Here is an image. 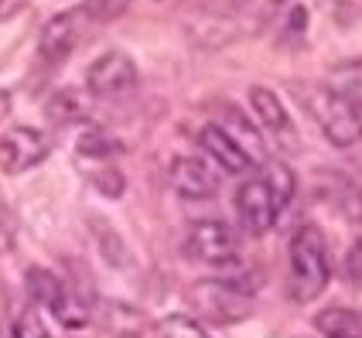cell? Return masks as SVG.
<instances>
[{
	"instance_id": "1",
	"label": "cell",
	"mask_w": 362,
	"mask_h": 338,
	"mask_svg": "<svg viewBox=\"0 0 362 338\" xmlns=\"http://www.w3.org/2000/svg\"><path fill=\"white\" fill-rule=\"evenodd\" d=\"M332 260L318 226H301L291 239V298L298 304H308L328 287Z\"/></svg>"
},
{
	"instance_id": "2",
	"label": "cell",
	"mask_w": 362,
	"mask_h": 338,
	"mask_svg": "<svg viewBox=\"0 0 362 338\" xmlns=\"http://www.w3.org/2000/svg\"><path fill=\"white\" fill-rule=\"evenodd\" d=\"M304 106L335 147H352L362 140V106L335 86H315L304 93Z\"/></svg>"
},
{
	"instance_id": "3",
	"label": "cell",
	"mask_w": 362,
	"mask_h": 338,
	"mask_svg": "<svg viewBox=\"0 0 362 338\" xmlns=\"http://www.w3.org/2000/svg\"><path fill=\"white\" fill-rule=\"evenodd\" d=\"M28 294H31V301L38 308L52 311L62 328H69V332H82L93 321V308H86V301L79 294H72L65 287V280H59L45 267H31L28 270Z\"/></svg>"
},
{
	"instance_id": "4",
	"label": "cell",
	"mask_w": 362,
	"mask_h": 338,
	"mask_svg": "<svg viewBox=\"0 0 362 338\" xmlns=\"http://www.w3.org/2000/svg\"><path fill=\"white\" fill-rule=\"evenodd\" d=\"M188 298L199 308V315H205L216 325H236V321L250 318V311H253L250 291H243V284H236L233 277L199 280V284H192Z\"/></svg>"
},
{
	"instance_id": "5",
	"label": "cell",
	"mask_w": 362,
	"mask_h": 338,
	"mask_svg": "<svg viewBox=\"0 0 362 338\" xmlns=\"http://www.w3.org/2000/svg\"><path fill=\"white\" fill-rule=\"evenodd\" d=\"M185 253L195 263L229 267L240 260V236L233 233V226H226L219 219H199L192 222V229L185 236Z\"/></svg>"
},
{
	"instance_id": "6",
	"label": "cell",
	"mask_w": 362,
	"mask_h": 338,
	"mask_svg": "<svg viewBox=\"0 0 362 338\" xmlns=\"http://www.w3.org/2000/svg\"><path fill=\"white\" fill-rule=\"evenodd\" d=\"M137 62L130 59L127 52H103L100 59L86 69V89L93 96H127L130 89H137Z\"/></svg>"
},
{
	"instance_id": "7",
	"label": "cell",
	"mask_w": 362,
	"mask_h": 338,
	"mask_svg": "<svg viewBox=\"0 0 362 338\" xmlns=\"http://www.w3.org/2000/svg\"><path fill=\"white\" fill-rule=\"evenodd\" d=\"M52 154V140L41 134L38 127H11L0 137V168L7 175H21L38 168L41 161Z\"/></svg>"
},
{
	"instance_id": "8",
	"label": "cell",
	"mask_w": 362,
	"mask_h": 338,
	"mask_svg": "<svg viewBox=\"0 0 362 338\" xmlns=\"http://www.w3.org/2000/svg\"><path fill=\"white\" fill-rule=\"evenodd\" d=\"M236 212H240V226L250 236H263L274 229V222L281 216L277 199L270 192L267 178H246L236 192Z\"/></svg>"
},
{
	"instance_id": "9",
	"label": "cell",
	"mask_w": 362,
	"mask_h": 338,
	"mask_svg": "<svg viewBox=\"0 0 362 338\" xmlns=\"http://www.w3.org/2000/svg\"><path fill=\"white\" fill-rule=\"evenodd\" d=\"M82 24L76 11H62L41 28L38 35V59L45 69H59L69 62V55L79 48Z\"/></svg>"
},
{
	"instance_id": "10",
	"label": "cell",
	"mask_w": 362,
	"mask_h": 338,
	"mask_svg": "<svg viewBox=\"0 0 362 338\" xmlns=\"http://www.w3.org/2000/svg\"><path fill=\"white\" fill-rule=\"evenodd\" d=\"M250 106H253V113H257V123L281 144L284 151H298V130H294V123H291L281 96H277L274 89L253 86V89H250Z\"/></svg>"
},
{
	"instance_id": "11",
	"label": "cell",
	"mask_w": 362,
	"mask_h": 338,
	"mask_svg": "<svg viewBox=\"0 0 362 338\" xmlns=\"http://www.w3.org/2000/svg\"><path fill=\"white\" fill-rule=\"evenodd\" d=\"M199 147L209 154V161H212L219 171H226V175H250V171L257 168V164H253V158H250L240 144H236V140L222 130L219 123L202 127Z\"/></svg>"
},
{
	"instance_id": "12",
	"label": "cell",
	"mask_w": 362,
	"mask_h": 338,
	"mask_svg": "<svg viewBox=\"0 0 362 338\" xmlns=\"http://www.w3.org/2000/svg\"><path fill=\"white\" fill-rule=\"evenodd\" d=\"M168 178H171V188L178 192L181 199H188V202H205V199H212V195L219 192V178H216V171H212L205 161H199V158L171 161Z\"/></svg>"
},
{
	"instance_id": "13",
	"label": "cell",
	"mask_w": 362,
	"mask_h": 338,
	"mask_svg": "<svg viewBox=\"0 0 362 338\" xmlns=\"http://www.w3.org/2000/svg\"><path fill=\"white\" fill-rule=\"evenodd\" d=\"M93 321L113 338H144L147 328H151V321H147V315H144L141 308H134L127 301H113V298L96 301Z\"/></svg>"
},
{
	"instance_id": "14",
	"label": "cell",
	"mask_w": 362,
	"mask_h": 338,
	"mask_svg": "<svg viewBox=\"0 0 362 338\" xmlns=\"http://www.w3.org/2000/svg\"><path fill=\"white\" fill-rule=\"evenodd\" d=\"M315 328L325 338H362V311L352 308H325L315 315Z\"/></svg>"
},
{
	"instance_id": "15",
	"label": "cell",
	"mask_w": 362,
	"mask_h": 338,
	"mask_svg": "<svg viewBox=\"0 0 362 338\" xmlns=\"http://www.w3.org/2000/svg\"><path fill=\"white\" fill-rule=\"evenodd\" d=\"M222 113H226V120L219 123L222 130H226V134H229V137L236 140L243 151L253 158V164H263V137H260V130L243 117L240 110H233V106H226Z\"/></svg>"
},
{
	"instance_id": "16",
	"label": "cell",
	"mask_w": 362,
	"mask_h": 338,
	"mask_svg": "<svg viewBox=\"0 0 362 338\" xmlns=\"http://www.w3.org/2000/svg\"><path fill=\"white\" fill-rule=\"evenodd\" d=\"M325 199L335 205V212H342L345 219L362 222V188H356L349 178H332L325 188Z\"/></svg>"
},
{
	"instance_id": "17",
	"label": "cell",
	"mask_w": 362,
	"mask_h": 338,
	"mask_svg": "<svg viewBox=\"0 0 362 338\" xmlns=\"http://www.w3.org/2000/svg\"><path fill=\"white\" fill-rule=\"evenodd\" d=\"M86 164V178L100 188L106 199H120L123 195V175L113 168V161H82Z\"/></svg>"
},
{
	"instance_id": "18",
	"label": "cell",
	"mask_w": 362,
	"mask_h": 338,
	"mask_svg": "<svg viewBox=\"0 0 362 338\" xmlns=\"http://www.w3.org/2000/svg\"><path fill=\"white\" fill-rule=\"evenodd\" d=\"M48 117L55 120V123H76V120H82L86 117V106H82L79 93H69V89L55 93L48 100Z\"/></svg>"
},
{
	"instance_id": "19",
	"label": "cell",
	"mask_w": 362,
	"mask_h": 338,
	"mask_svg": "<svg viewBox=\"0 0 362 338\" xmlns=\"http://www.w3.org/2000/svg\"><path fill=\"white\" fill-rule=\"evenodd\" d=\"M328 86H335L339 93H345V96H362V59L359 62H345V65H339L335 72H332V82Z\"/></svg>"
},
{
	"instance_id": "20",
	"label": "cell",
	"mask_w": 362,
	"mask_h": 338,
	"mask_svg": "<svg viewBox=\"0 0 362 338\" xmlns=\"http://www.w3.org/2000/svg\"><path fill=\"white\" fill-rule=\"evenodd\" d=\"M161 338H209L195 318L188 315H168L161 321Z\"/></svg>"
},
{
	"instance_id": "21",
	"label": "cell",
	"mask_w": 362,
	"mask_h": 338,
	"mask_svg": "<svg viewBox=\"0 0 362 338\" xmlns=\"http://www.w3.org/2000/svg\"><path fill=\"white\" fill-rule=\"evenodd\" d=\"M11 332H14V338H52L38 315V308H24L18 318L11 321Z\"/></svg>"
},
{
	"instance_id": "22",
	"label": "cell",
	"mask_w": 362,
	"mask_h": 338,
	"mask_svg": "<svg viewBox=\"0 0 362 338\" xmlns=\"http://www.w3.org/2000/svg\"><path fill=\"white\" fill-rule=\"evenodd\" d=\"M267 185H270V192H274V199H277V209H284L287 202L294 199V175H291L284 164H274V168H270Z\"/></svg>"
},
{
	"instance_id": "23",
	"label": "cell",
	"mask_w": 362,
	"mask_h": 338,
	"mask_svg": "<svg viewBox=\"0 0 362 338\" xmlns=\"http://www.w3.org/2000/svg\"><path fill=\"white\" fill-rule=\"evenodd\" d=\"M130 4H134V0H86L82 14L93 18V21H117L127 14Z\"/></svg>"
},
{
	"instance_id": "24",
	"label": "cell",
	"mask_w": 362,
	"mask_h": 338,
	"mask_svg": "<svg viewBox=\"0 0 362 338\" xmlns=\"http://www.w3.org/2000/svg\"><path fill=\"white\" fill-rule=\"evenodd\" d=\"M14 243H18V216L7 205H0V257H7Z\"/></svg>"
},
{
	"instance_id": "25",
	"label": "cell",
	"mask_w": 362,
	"mask_h": 338,
	"mask_svg": "<svg viewBox=\"0 0 362 338\" xmlns=\"http://www.w3.org/2000/svg\"><path fill=\"white\" fill-rule=\"evenodd\" d=\"M345 274H349V280L362 291V239L349 250V257H345Z\"/></svg>"
},
{
	"instance_id": "26",
	"label": "cell",
	"mask_w": 362,
	"mask_h": 338,
	"mask_svg": "<svg viewBox=\"0 0 362 338\" xmlns=\"http://www.w3.org/2000/svg\"><path fill=\"white\" fill-rule=\"evenodd\" d=\"M31 7V0H0V24L4 21H14L18 14H24Z\"/></svg>"
},
{
	"instance_id": "27",
	"label": "cell",
	"mask_w": 362,
	"mask_h": 338,
	"mask_svg": "<svg viewBox=\"0 0 362 338\" xmlns=\"http://www.w3.org/2000/svg\"><path fill=\"white\" fill-rule=\"evenodd\" d=\"M11 117V93L7 89H0V120Z\"/></svg>"
},
{
	"instance_id": "28",
	"label": "cell",
	"mask_w": 362,
	"mask_h": 338,
	"mask_svg": "<svg viewBox=\"0 0 362 338\" xmlns=\"http://www.w3.org/2000/svg\"><path fill=\"white\" fill-rule=\"evenodd\" d=\"M0 338H14V332H11V325H7V321H0Z\"/></svg>"
},
{
	"instance_id": "29",
	"label": "cell",
	"mask_w": 362,
	"mask_h": 338,
	"mask_svg": "<svg viewBox=\"0 0 362 338\" xmlns=\"http://www.w3.org/2000/svg\"><path fill=\"white\" fill-rule=\"evenodd\" d=\"M274 4H281V0H274Z\"/></svg>"
}]
</instances>
